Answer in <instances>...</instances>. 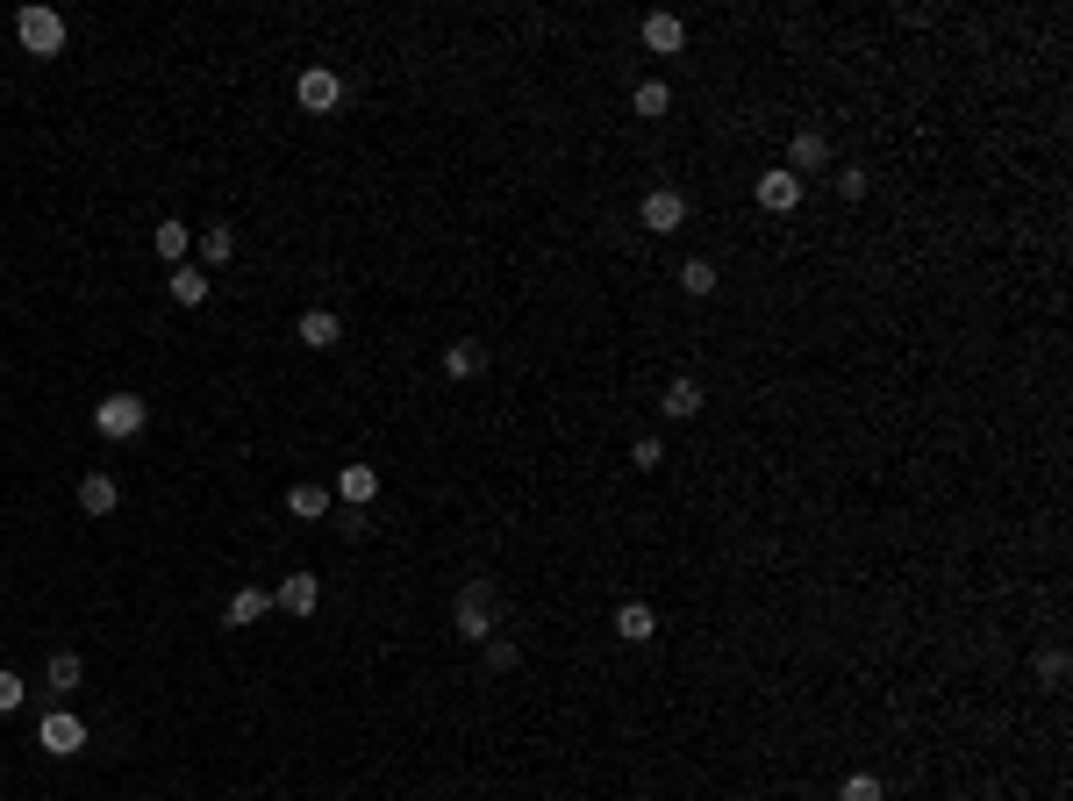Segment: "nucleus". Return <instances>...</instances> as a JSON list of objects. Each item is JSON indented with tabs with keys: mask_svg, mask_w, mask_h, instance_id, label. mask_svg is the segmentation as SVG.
Returning a JSON list of instances; mask_svg holds the SVG:
<instances>
[{
	"mask_svg": "<svg viewBox=\"0 0 1073 801\" xmlns=\"http://www.w3.org/2000/svg\"><path fill=\"white\" fill-rule=\"evenodd\" d=\"M444 372L451 380H480V372H487V344H473V337L444 344Z\"/></svg>",
	"mask_w": 1073,
	"mask_h": 801,
	"instance_id": "16",
	"label": "nucleus"
},
{
	"mask_svg": "<svg viewBox=\"0 0 1073 801\" xmlns=\"http://www.w3.org/2000/svg\"><path fill=\"white\" fill-rule=\"evenodd\" d=\"M494 615H502V587L494 580H465L459 601H451V623H459L465 644H487L494 637Z\"/></svg>",
	"mask_w": 1073,
	"mask_h": 801,
	"instance_id": "1",
	"label": "nucleus"
},
{
	"mask_svg": "<svg viewBox=\"0 0 1073 801\" xmlns=\"http://www.w3.org/2000/svg\"><path fill=\"white\" fill-rule=\"evenodd\" d=\"M659 408H666V422H694V415H702V387H694V380H673Z\"/></svg>",
	"mask_w": 1073,
	"mask_h": 801,
	"instance_id": "20",
	"label": "nucleus"
},
{
	"mask_svg": "<svg viewBox=\"0 0 1073 801\" xmlns=\"http://www.w3.org/2000/svg\"><path fill=\"white\" fill-rule=\"evenodd\" d=\"M866 187H873V179L859 172V165H852V172H838V193H844V201H866Z\"/></svg>",
	"mask_w": 1073,
	"mask_h": 801,
	"instance_id": "30",
	"label": "nucleus"
},
{
	"mask_svg": "<svg viewBox=\"0 0 1073 801\" xmlns=\"http://www.w3.org/2000/svg\"><path fill=\"white\" fill-rule=\"evenodd\" d=\"M823 165H830V136L823 129H795L788 136V172L802 179V172H823Z\"/></svg>",
	"mask_w": 1073,
	"mask_h": 801,
	"instance_id": "10",
	"label": "nucleus"
},
{
	"mask_svg": "<svg viewBox=\"0 0 1073 801\" xmlns=\"http://www.w3.org/2000/svg\"><path fill=\"white\" fill-rule=\"evenodd\" d=\"M36 745L51 751V759H80V751H86V723L72 716V708H51V716L36 723Z\"/></svg>",
	"mask_w": 1073,
	"mask_h": 801,
	"instance_id": "4",
	"label": "nucleus"
},
{
	"mask_svg": "<svg viewBox=\"0 0 1073 801\" xmlns=\"http://www.w3.org/2000/svg\"><path fill=\"white\" fill-rule=\"evenodd\" d=\"M630 465H638V473H659V465H666V444H659V436H638V444H630Z\"/></svg>",
	"mask_w": 1073,
	"mask_h": 801,
	"instance_id": "26",
	"label": "nucleus"
},
{
	"mask_svg": "<svg viewBox=\"0 0 1073 801\" xmlns=\"http://www.w3.org/2000/svg\"><path fill=\"white\" fill-rule=\"evenodd\" d=\"M265 609H272V594H265V587H236V594H230V609H222V623H230V630H251Z\"/></svg>",
	"mask_w": 1073,
	"mask_h": 801,
	"instance_id": "18",
	"label": "nucleus"
},
{
	"mask_svg": "<svg viewBox=\"0 0 1073 801\" xmlns=\"http://www.w3.org/2000/svg\"><path fill=\"white\" fill-rule=\"evenodd\" d=\"M286 516H294V523H323V516H329V487H315V479H294V487H286Z\"/></svg>",
	"mask_w": 1073,
	"mask_h": 801,
	"instance_id": "15",
	"label": "nucleus"
},
{
	"mask_svg": "<svg viewBox=\"0 0 1073 801\" xmlns=\"http://www.w3.org/2000/svg\"><path fill=\"white\" fill-rule=\"evenodd\" d=\"M29 702V687H22V673H8L0 666V716H14V708Z\"/></svg>",
	"mask_w": 1073,
	"mask_h": 801,
	"instance_id": "27",
	"label": "nucleus"
},
{
	"mask_svg": "<svg viewBox=\"0 0 1073 801\" xmlns=\"http://www.w3.org/2000/svg\"><path fill=\"white\" fill-rule=\"evenodd\" d=\"M638 222L652 236H673L680 222H687V193H680V187H652V193H644V208H638Z\"/></svg>",
	"mask_w": 1073,
	"mask_h": 801,
	"instance_id": "5",
	"label": "nucleus"
},
{
	"mask_svg": "<svg viewBox=\"0 0 1073 801\" xmlns=\"http://www.w3.org/2000/svg\"><path fill=\"white\" fill-rule=\"evenodd\" d=\"M172 301H179V308H201V301H208V272L201 265H172Z\"/></svg>",
	"mask_w": 1073,
	"mask_h": 801,
	"instance_id": "22",
	"label": "nucleus"
},
{
	"mask_svg": "<svg viewBox=\"0 0 1073 801\" xmlns=\"http://www.w3.org/2000/svg\"><path fill=\"white\" fill-rule=\"evenodd\" d=\"M759 208H766V215H795V208H802V179H795L788 165H780V172H766L759 179Z\"/></svg>",
	"mask_w": 1073,
	"mask_h": 801,
	"instance_id": "11",
	"label": "nucleus"
},
{
	"mask_svg": "<svg viewBox=\"0 0 1073 801\" xmlns=\"http://www.w3.org/2000/svg\"><path fill=\"white\" fill-rule=\"evenodd\" d=\"M43 679H51V694H72L86 679V658L80 652H51V666H43Z\"/></svg>",
	"mask_w": 1073,
	"mask_h": 801,
	"instance_id": "19",
	"label": "nucleus"
},
{
	"mask_svg": "<svg viewBox=\"0 0 1073 801\" xmlns=\"http://www.w3.org/2000/svg\"><path fill=\"white\" fill-rule=\"evenodd\" d=\"M236 259V230L230 222H208L201 230V265H230Z\"/></svg>",
	"mask_w": 1073,
	"mask_h": 801,
	"instance_id": "21",
	"label": "nucleus"
},
{
	"mask_svg": "<svg viewBox=\"0 0 1073 801\" xmlns=\"http://www.w3.org/2000/svg\"><path fill=\"white\" fill-rule=\"evenodd\" d=\"M644 51H659V57H673V51H687V22L680 14H644Z\"/></svg>",
	"mask_w": 1073,
	"mask_h": 801,
	"instance_id": "12",
	"label": "nucleus"
},
{
	"mask_svg": "<svg viewBox=\"0 0 1073 801\" xmlns=\"http://www.w3.org/2000/svg\"><path fill=\"white\" fill-rule=\"evenodd\" d=\"M294 337L308 344V351H337V344H344V315H337V308H308V315L294 323Z\"/></svg>",
	"mask_w": 1073,
	"mask_h": 801,
	"instance_id": "9",
	"label": "nucleus"
},
{
	"mask_svg": "<svg viewBox=\"0 0 1073 801\" xmlns=\"http://www.w3.org/2000/svg\"><path fill=\"white\" fill-rule=\"evenodd\" d=\"M144 422H150V401L144 394H108V401L94 408V430L115 436V444H123V436H144Z\"/></svg>",
	"mask_w": 1073,
	"mask_h": 801,
	"instance_id": "3",
	"label": "nucleus"
},
{
	"mask_svg": "<svg viewBox=\"0 0 1073 801\" xmlns=\"http://www.w3.org/2000/svg\"><path fill=\"white\" fill-rule=\"evenodd\" d=\"M630 108H638V115H644V123H659V115H666V108H673V86H666V80H644V86H638V94H630Z\"/></svg>",
	"mask_w": 1073,
	"mask_h": 801,
	"instance_id": "23",
	"label": "nucleus"
},
{
	"mask_svg": "<svg viewBox=\"0 0 1073 801\" xmlns=\"http://www.w3.org/2000/svg\"><path fill=\"white\" fill-rule=\"evenodd\" d=\"M838 801H881V773H844Z\"/></svg>",
	"mask_w": 1073,
	"mask_h": 801,
	"instance_id": "25",
	"label": "nucleus"
},
{
	"mask_svg": "<svg viewBox=\"0 0 1073 801\" xmlns=\"http://www.w3.org/2000/svg\"><path fill=\"white\" fill-rule=\"evenodd\" d=\"M80 508H86V516H115V508H123V487H115V473H86V479H80Z\"/></svg>",
	"mask_w": 1073,
	"mask_h": 801,
	"instance_id": "14",
	"label": "nucleus"
},
{
	"mask_svg": "<svg viewBox=\"0 0 1073 801\" xmlns=\"http://www.w3.org/2000/svg\"><path fill=\"white\" fill-rule=\"evenodd\" d=\"M616 637H623V644H652L659 637L652 601H623V609H616Z\"/></svg>",
	"mask_w": 1073,
	"mask_h": 801,
	"instance_id": "13",
	"label": "nucleus"
},
{
	"mask_svg": "<svg viewBox=\"0 0 1073 801\" xmlns=\"http://www.w3.org/2000/svg\"><path fill=\"white\" fill-rule=\"evenodd\" d=\"M516 644H508V637H487V673H516Z\"/></svg>",
	"mask_w": 1073,
	"mask_h": 801,
	"instance_id": "28",
	"label": "nucleus"
},
{
	"mask_svg": "<svg viewBox=\"0 0 1073 801\" xmlns=\"http://www.w3.org/2000/svg\"><path fill=\"white\" fill-rule=\"evenodd\" d=\"M14 36H22L29 57H57L72 29H65V14H57V8H22V14H14Z\"/></svg>",
	"mask_w": 1073,
	"mask_h": 801,
	"instance_id": "2",
	"label": "nucleus"
},
{
	"mask_svg": "<svg viewBox=\"0 0 1073 801\" xmlns=\"http://www.w3.org/2000/svg\"><path fill=\"white\" fill-rule=\"evenodd\" d=\"M1038 679H1045V687H1066V652H1038Z\"/></svg>",
	"mask_w": 1073,
	"mask_h": 801,
	"instance_id": "29",
	"label": "nucleus"
},
{
	"mask_svg": "<svg viewBox=\"0 0 1073 801\" xmlns=\"http://www.w3.org/2000/svg\"><path fill=\"white\" fill-rule=\"evenodd\" d=\"M150 251H158L165 265H179V259H187V251H193V230H187V222H179V215H165L158 230H150Z\"/></svg>",
	"mask_w": 1073,
	"mask_h": 801,
	"instance_id": "17",
	"label": "nucleus"
},
{
	"mask_svg": "<svg viewBox=\"0 0 1073 801\" xmlns=\"http://www.w3.org/2000/svg\"><path fill=\"white\" fill-rule=\"evenodd\" d=\"M372 494H380V465H366V459H351L337 473V487H329V502H344V508H366Z\"/></svg>",
	"mask_w": 1073,
	"mask_h": 801,
	"instance_id": "7",
	"label": "nucleus"
},
{
	"mask_svg": "<svg viewBox=\"0 0 1073 801\" xmlns=\"http://www.w3.org/2000/svg\"><path fill=\"white\" fill-rule=\"evenodd\" d=\"M294 101L308 115H329V108H344V80L329 65H308V72H301V86H294Z\"/></svg>",
	"mask_w": 1073,
	"mask_h": 801,
	"instance_id": "6",
	"label": "nucleus"
},
{
	"mask_svg": "<svg viewBox=\"0 0 1073 801\" xmlns=\"http://www.w3.org/2000/svg\"><path fill=\"white\" fill-rule=\"evenodd\" d=\"M680 286H687V301H708V294H716V265L687 259V265H680Z\"/></svg>",
	"mask_w": 1073,
	"mask_h": 801,
	"instance_id": "24",
	"label": "nucleus"
},
{
	"mask_svg": "<svg viewBox=\"0 0 1073 801\" xmlns=\"http://www.w3.org/2000/svg\"><path fill=\"white\" fill-rule=\"evenodd\" d=\"M272 609H286V615H315V609H323V580H315V572H286L280 594H272Z\"/></svg>",
	"mask_w": 1073,
	"mask_h": 801,
	"instance_id": "8",
	"label": "nucleus"
}]
</instances>
